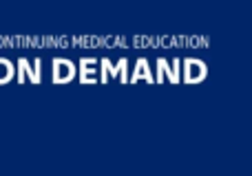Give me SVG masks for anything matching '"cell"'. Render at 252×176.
I'll use <instances>...</instances> for the list:
<instances>
[{
	"mask_svg": "<svg viewBox=\"0 0 252 176\" xmlns=\"http://www.w3.org/2000/svg\"><path fill=\"white\" fill-rule=\"evenodd\" d=\"M208 77V64L199 57H184L182 60V82L184 84H201Z\"/></svg>",
	"mask_w": 252,
	"mask_h": 176,
	"instance_id": "cell-1",
	"label": "cell"
},
{
	"mask_svg": "<svg viewBox=\"0 0 252 176\" xmlns=\"http://www.w3.org/2000/svg\"><path fill=\"white\" fill-rule=\"evenodd\" d=\"M157 71H155V79L157 84H179L182 82V60L179 57H173V62L166 60V57H157Z\"/></svg>",
	"mask_w": 252,
	"mask_h": 176,
	"instance_id": "cell-2",
	"label": "cell"
},
{
	"mask_svg": "<svg viewBox=\"0 0 252 176\" xmlns=\"http://www.w3.org/2000/svg\"><path fill=\"white\" fill-rule=\"evenodd\" d=\"M78 77V64L69 57H53L51 62V82L53 84H71Z\"/></svg>",
	"mask_w": 252,
	"mask_h": 176,
	"instance_id": "cell-3",
	"label": "cell"
},
{
	"mask_svg": "<svg viewBox=\"0 0 252 176\" xmlns=\"http://www.w3.org/2000/svg\"><path fill=\"white\" fill-rule=\"evenodd\" d=\"M18 73H16V84H42V60L33 57V69H31V62L27 57H18Z\"/></svg>",
	"mask_w": 252,
	"mask_h": 176,
	"instance_id": "cell-4",
	"label": "cell"
},
{
	"mask_svg": "<svg viewBox=\"0 0 252 176\" xmlns=\"http://www.w3.org/2000/svg\"><path fill=\"white\" fill-rule=\"evenodd\" d=\"M100 60L97 57H82L78 62V79L80 84H97L100 82V73H97Z\"/></svg>",
	"mask_w": 252,
	"mask_h": 176,
	"instance_id": "cell-5",
	"label": "cell"
},
{
	"mask_svg": "<svg viewBox=\"0 0 252 176\" xmlns=\"http://www.w3.org/2000/svg\"><path fill=\"white\" fill-rule=\"evenodd\" d=\"M139 79H144V82H148V84H157L155 73L151 71V64H148L146 57H137V62H135L133 69H130V84H137Z\"/></svg>",
	"mask_w": 252,
	"mask_h": 176,
	"instance_id": "cell-6",
	"label": "cell"
},
{
	"mask_svg": "<svg viewBox=\"0 0 252 176\" xmlns=\"http://www.w3.org/2000/svg\"><path fill=\"white\" fill-rule=\"evenodd\" d=\"M113 79H120V71H118V62H111L109 57L100 60V82L109 84Z\"/></svg>",
	"mask_w": 252,
	"mask_h": 176,
	"instance_id": "cell-7",
	"label": "cell"
},
{
	"mask_svg": "<svg viewBox=\"0 0 252 176\" xmlns=\"http://www.w3.org/2000/svg\"><path fill=\"white\" fill-rule=\"evenodd\" d=\"M16 73H18V64H13L9 57L0 55V86L11 84L16 79Z\"/></svg>",
	"mask_w": 252,
	"mask_h": 176,
	"instance_id": "cell-8",
	"label": "cell"
},
{
	"mask_svg": "<svg viewBox=\"0 0 252 176\" xmlns=\"http://www.w3.org/2000/svg\"><path fill=\"white\" fill-rule=\"evenodd\" d=\"M118 71H120V82H122V84H130L128 60H126V57H120V60H118Z\"/></svg>",
	"mask_w": 252,
	"mask_h": 176,
	"instance_id": "cell-9",
	"label": "cell"
}]
</instances>
